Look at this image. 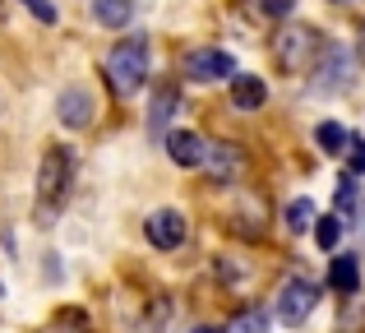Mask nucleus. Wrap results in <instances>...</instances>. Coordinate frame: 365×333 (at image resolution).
<instances>
[{"instance_id": "1", "label": "nucleus", "mask_w": 365, "mask_h": 333, "mask_svg": "<svg viewBox=\"0 0 365 333\" xmlns=\"http://www.w3.org/2000/svg\"><path fill=\"white\" fill-rule=\"evenodd\" d=\"M148 79V42L143 37H120L107 56V83L120 98H134Z\"/></svg>"}, {"instance_id": "2", "label": "nucleus", "mask_w": 365, "mask_h": 333, "mask_svg": "<svg viewBox=\"0 0 365 333\" xmlns=\"http://www.w3.org/2000/svg\"><path fill=\"white\" fill-rule=\"evenodd\" d=\"M70 176H74L70 148H46L42 171H37V199H42V213H51V208L65 204V195H70Z\"/></svg>"}, {"instance_id": "3", "label": "nucleus", "mask_w": 365, "mask_h": 333, "mask_svg": "<svg viewBox=\"0 0 365 333\" xmlns=\"http://www.w3.org/2000/svg\"><path fill=\"white\" fill-rule=\"evenodd\" d=\"M319 51H324V46H319V33H314V28H305V24H292V28H282V33L273 37V56H277V65H282V70H310V61Z\"/></svg>"}, {"instance_id": "4", "label": "nucleus", "mask_w": 365, "mask_h": 333, "mask_svg": "<svg viewBox=\"0 0 365 333\" xmlns=\"http://www.w3.org/2000/svg\"><path fill=\"white\" fill-rule=\"evenodd\" d=\"M314 306H319V287H314V282H305V278H292L282 292H277V319H282L287 329L305 324Z\"/></svg>"}, {"instance_id": "5", "label": "nucleus", "mask_w": 365, "mask_h": 333, "mask_svg": "<svg viewBox=\"0 0 365 333\" xmlns=\"http://www.w3.org/2000/svg\"><path fill=\"white\" fill-rule=\"evenodd\" d=\"M143 232H148V241L158 245V250H176V245H185L190 227H185V213H176V208H158V213L143 222Z\"/></svg>"}, {"instance_id": "6", "label": "nucleus", "mask_w": 365, "mask_h": 333, "mask_svg": "<svg viewBox=\"0 0 365 333\" xmlns=\"http://www.w3.org/2000/svg\"><path fill=\"white\" fill-rule=\"evenodd\" d=\"M185 74L199 83H217V79H236V61L227 51H217V46H204V51H195L185 61Z\"/></svg>"}, {"instance_id": "7", "label": "nucleus", "mask_w": 365, "mask_h": 333, "mask_svg": "<svg viewBox=\"0 0 365 333\" xmlns=\"http://www.w3.org/2000/svg\"><path fill=\"white\" fill-rule=\"evenodd\" d=\"M167 153H171L176 167H199L208 158V144L195 135V130H171L167 135Z\"/></svg>"}, {"instance_id": "8", "label": "nucleus", "mask_w": 365, "mask_h": 333, "mask_svg": "<svg viewBox=\"0 0 365 333\" xmlns=\"http://www.w3.org/2000/svg\"><path fill=\"white\" fill-rule=\"evenodd\" d=\"M56 107H61V121H65L70 130H83V125L93 121V98H88V88H65Z\"/></svg>"}, {"instance_id": "9", "label": "nucleus", "mask_w": 365, "mask_h": 333, "mask_svg": "<svg viewBox=\"0 0 365 333\" xmlns=\"http://www.w3.org/2000/svg\"><path fill=\"white\" fill-rule=\"evenodd\" d=\"M264 98H268V88H264L259 74H236V79H232V102L241 111H259V107H264Z\"/></svg>"}, {"instance_id": "10", "label": "nucleus", "mask_w": 365, "mask_h": 333, "mask_svg": "<svg viewBox=\"0 0 365 333\" xmlns=\"http://www.w3.org/2000/svg\"><path fill=\"white\" fill-rule=\"evenodd\" d=\"M324 56H329V70L319 65V79H314V93H338L342 83H347V56H342L338 46H324Z\"/></svg>"}, {"instance_id": "11", "label": "nucleus", "mask_w": 365, "mask_h": 333, "mask_svg": "<svg viewBox=\"0 0 365 333\" xmlns=\"http://www.w3.org/2000/svg\"><path fill=\"white\" fill-rule=\"evenodd\" d=\"M329 287H333V292H347V297L361 287V260H356V255H338V260H333Z\"/></svg>"}, {"instance_id": "12", "label": "nucleus", "mask_w": 365, "mask_h": 333, "mask_svg": "<svg viewBox=\"0 0 365 333\" xmlns=\"http://www.w3.org/2000/svg\"><path fill=\"white\" fill-rule=\"evenodd\" d=\"M208 167H213V180L217 185H227V180L241 171V148H232V144H217V148H208V158H204Z\"/></svg>"}, {"instance_id": "13", "label": "nucleus", "mask_w": 365, "mask_h": 333, "mask_svg": "<svg viewBox=\"0 0 365 333\" xmlns=\"http://www.w3.org/2000/svg\"><path fill=\"white\" fill-rule=\"evenodd\" d=\"M93 14L102 28H125L134 14V0H93Z\"/></svg>"}, {"instance_id": "14", "label": "nucleus", "mask_w": 365, "mask_h": 333, "mask_svg": "<svg viewBox=\"0 0 365 333\" xmlns=\"http://www.w3.org/2000/svg\"><path fill=\"white\" fill-rule=\"evenodd\" d=\"M314 144L324 148L329 158H338V153H347V144H351V135L338 125V121H319V130H314Z\"/></svg>"}, {"instance_id": "15", "label": "nucleus", "mask_w": 365, "mask_h": 333, "mask_svg": "<svg viewBox=\"0 0 365 333\" xmlns=\"http://www.w3.org/2000/svg\"><path fill=\"white\" fill-rule=\"evenodd\" d=\"M176 107H180L176 88H162V93H158V102H153V116H148L153 135H162V130H167V121H171V111H176Z\"/></svg>"}, {"instance_id": "16", "label": "nucleus", "mask_w": 365, "mask_h": 333, "mask_svg": "<svg viewBox=\"0 0 365 333\" xmlns=\"http://www.w3.org/2000/svg\"><path fill=\"white\" fill-rule=\"evenodd\" d=\"M319 222V217H314V204L310 199H292V208H287V232H310V227Z\"/></svg>"}, {"instance_id": "17", "label": "nucleus", "mask_w": 365, "mask_h": 333, "mask_svg": "<svg viewBox=\"0 0 365 333\" xmlns=\"http://www.w3.org/2000/svg\"><path fill=\"white\" fill-rule=\"evenodd\" d=\"M338 236H342V222L333 213L314 222V241H319V250H333V245H338Z\"/></svg>"}, {"instance_id": "18", "label": "nucleus", "mask_w": 365, "mask_h": 333, "mask_svg": "<svg viewBox=\"0 0 365 333\" xmlns=\"http://www.w3.org/2000/svg\"><path fill=\"white\" fill-rule=\"evenodd\" d=\"M46 333H88V319H83L79 310H65V315H56V324Z\"/></svg>"}, {"instance_id": "19", "label": "nucleus", "mask_w": 365, "mask_h": 333, "mask_svg": "<svg viewBox=\"0 0 365 333\" xmlns=\"http://www.w3.org/2000/svg\"><path fill=\"white\" fill-rule=\"evenodd\" d=\"M338 208H342V213L356 208V176H351V171H342V176H338Z\"/></svg>"}, {"instance_id": "20", "label": "nucleus", "mask_w": 365, "mask_h": 333, "mask_svg": "<svg viewBox=\"0 0 365 333\" xmlns=\"http://www.w3.org/2000/svg\"><path fill=\"white\" fill-rule=\"evenodd\" d=\"M264 329H268L264 310H245V315H236V324L227 329V333H264Z\"/></svg>"}, {"instance_id": "21", "label": "nucleus", "mask_w": 365, "mask_h": 333, "mask_svg": "<svg viewBox=\"0 0 365 333\" xmlns=\"http://www.w3.org/2000/svg\"><path fill=\"white\" fill-rule=\"evenodd\" d=\"M259 5H264L268 19H287V14L296 9V0H259Z\"/></svg>"}, {"instance_id": "22", "label": "nucleus", "mask_w": 365, "mask_h": 333, "mask_svg": "<svg viewBox=\"0 0 365 333\" xmlns=\"http://www.w3.org/2000/svg\"><path fill=\"white\" fill-rule=\"evenodd\" d=\"M24 5L33 9V14L42 19V24H56V5H51V0H24Z\"/></svg>"}, {"instance_id": "23", "label": "nucleus", "mask_w": 365, "mask_h": 333, "mask_svg": "<svg viewBox=\"0 0 365 333\" xmlns=\"http://www.w3.org/2000/svg\"><path fill=\"white\" fill-rule=\"evenodd\" d=\"M347 148H351V167L347 171H351V176H361V171H365V139H351Z\"/></svg>"}, {"instance_id": "24", "label": "nucleus", "mask_w": 365, "mask_h": 333, "mask_svg": "<svg viewBox=\"0 0 365 333\" xmlns=\"http://www.w3.org/2000/svg\"><path fill=\"white\" fill-rule=\"evenodd\" d=\"M356 56L365 61V24H361V33H356Z\"/></svg>"}, {"instance_id": "25", "label": "nucleus", "mask_w": 365, "mask_h": 333, "mask_svg": "<svg viewBox=\"0 0 365 333\" xmlns=\"http://www.w3.org/2000/svg\"><path fill=\"white\" fill-rule=\"evenodd\" d=\"M195 333H227V329H208V324H204V329H195Z\"/></svg>"}, {"instance_id": "26", "label": "nucleus", "mask_w": 365, "mask_h": 333, "mask_svg": "<svg viewBox=\"0 0 365 333\" xmlns=\"http://www.w3.org/2000/svg\"><path fill=\"white\" fill-rule=\"evenodd\" d=\"M342 5H347V0H342Z\"/></svg>"}]
</instances>
